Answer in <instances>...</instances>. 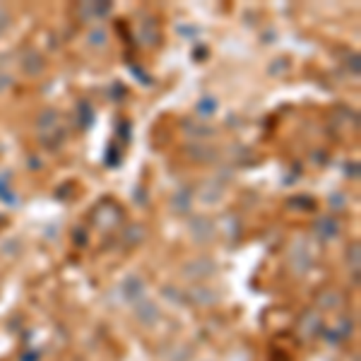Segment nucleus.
Instances as JSON below:
<instances>
[{
    "label": "nucleus",
    "mask_w": 361,
    "mask_h": 361,
    "mask_svg": "<svg viewBox=\"0 0 361 361\" xmlns=\"http://www.w3.org/2000/svg\"><path fill=\"white\" fill-rule=\"evenodd\" d=\"M214 272V263L209 258H193L190 263L183 265V275L190 279H200V277H209Z\"/></svg>",
    "instance_id": "f257e3e1"
},
{
    "label": "nucleus",
    "mask_w": 361,
    "mask_h": 361,
    "mask_svg": "<svg viewBox=\"0 0 361 361\" xmlns=\"http://www.w3.org/2000/svg\"><path fill=\"white\" fill-rule=\"evenodd\" d=\"M121 296L126 301H142L145 296V282L137 275H128L121 284Z\"/></svg>",
    "instance_id": "f03ea898"
},
{
    "label": "nucleus",
    "mask_w": 361,
    "mask_h": 361,
    "mask_svg": "<svg viewBox=\"0 0 361 361\" xmlns=\"http://www.w3.org/2000/svg\"><path fill=\"white\" fill-rule=\"evenodd\" d=\"M135 318L140 320L142 325H154L159 320V308H157L154 301H137V311H135Z\"/></svg>",
    "instance_id": "7ed1b4c3"
},
{
    "label": "nucleus",
    "mask_w": 361,
    "mask_h": 361,
    "mask_svg": "<svg viewBox=\"0 0 361 361\" xmlns=\"http://www.w3.org/2000/svg\"><path fill=\"white\" fill-rule=\"evenodd\" d=\"M337 231H340V222H337L335 217H320L316 219V236L318 238H335Z\"/></svg>",
    "instance_id": "20e7f679"
},
{
    "label": "nucleus",
    "mask_w": 361,
    "mask_h": 361,
    "mask_svg": "<svg viewBox=\"0 0 361 361\" xmlns=\"http://www.w3.org/2000/svg\"><path fill=\"white\" fill-rule=\"evenodd\" d=\"M193 226L197 229L200 226V234H195V238L200 243H205V241H209L212 238V234H214V226H212V222L209 219H205V217H197V219H193Z\"/></svg>",
    "instance_id": "39448f33"
},
{
    "label": "nucleus",
    "mask_w": 361,
    "mask_h": 361,
    "mask_svg": "<svg viewBox=\"0 0 361 361\" xmlns=\"http://www.w3.org/2000/svg\"><path fill=\"white\" fill-rule=\"evenodd\" d=\"M296 263H304V265H301V267H304V272L308 270V265H311V255L306 253L304 243H299V246L292 248V265H296Z\"/></svg>",
    "instance_id": "423d86ee"
},
{
    "label": "nucleus",
    "mask_w": 361,
    "mask_h": 361,
    "mask_svg": "<svg viewBox=\"0 0 361 361\" xmlns=\"http://www.w3.org/2000/svg\"><path fill=\"white\" fill-rule=\"evenodd\" d=\"M22 68H25L29 75H37L39 70L44 68V61H42V56H39V54H34V51H32V54L27 56V61H22Z\"/></svg>",
    "instance_id": "0eeeda50"
},
{
    "label": "nucleus",
    "mask_w": 361,
    "mask_h": 361,
    "mask_svg": "<svg viewBox=\"0 0 361 361\" xmlns=\"http://www.w3.org/2000/svg\"><path fill=\"white\" fill-rule=\"evenodd\" d=\"M214 109H217V104L209 102V97H205V102H200V106H197V111H200L202 116H209V114L214 111Z\"/></svg>",
    "instance_id": "6e6552de"
},
{
    "label": "nucleus",
    "mask_w": 361,
    "mask_h": 361,
    "mask_svg": "<svg viewBox=\"0 0 361 361\" xmlns=\"http://www.w3.org/2000/svg\"><path fill=\"white\" fill-rule=\"evenodd\" d=\"M8 87H10V78L0 73V90H8Z\"/></svg>",
    "instance_id": "1a4fd4ad"
}]
</instances>
